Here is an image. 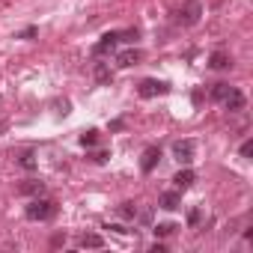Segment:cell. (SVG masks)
Returning <instances> with one entry per match:
<instances>
[{
  "label": "cell",
  "mask_w": 253,
  "mask_h": 253,
  "mask_svg": "<svg viewBox=\"0 0 253 253\" xmlns=\"http://www.w3.org/2000/svg\"><path fill=\"white\" fill-rule=\"evenodd\" d=\"M229 89H232L229 84H214V89H211V98H214V101H223Z\"/></svg>",
  "instance_id": "obj_14"
},
{
  "label": "cell",
  "mask_w": 253,
  "mask_h": 253,
  "mask_svg": "<svg viewBox=\"0 0 253 253\" xmlns=\"http://www.w3.org/2000/svg\"><path fill=\"white\" fill-rule=\"evenodd\" d=\"M173 229H179V226H176V223H158V226H155V235H161V238H164V235H170Z\"/></svg>",
  "instance_id": "obj_18"
},
{
  "label": "cell",
  "mask_w": 253,
  "mask_h": 253,
  "mask_svg": "<svg viewBox=\"0 0 253 253\" xmlns=\"http://www.w3.org/2000/svg\"><path fill=\"white\" fill-rule=\"evenodd\" d=\"M6 131V122H0V134H3Z\"/></svg>",
  "instance_id": "obj_25"
},
{
  "label": "cell",
  "mask_w": 253,
  "mask_h": 253,
  "mask_svg": "<svg viewBox=\"0 0 253 253\" xmlns=\"http://www.w3.org/2000/svg\"><path fill=\"white\" fill-rule=\"evenodd\" d=\"M33 36H36V27H27V30H24L18 39H33Z\"/></svg>",
  "instance_id": "obj_24"
},
{
  "label": "cell",
  "mask_w": 253,
  "mask_h": 253,
  "mask_svg": "<svg viewBox=\"0 0 253 253\" xmlns=\"http://www.w3.org/2000/svg\"><path fill=\"white\" fill-rule=\"evenodd\" d=\"M173 155H176L179 164H191L194 161V140H179L173 146Z\"/></svg>",
  "instance_id": "obj_4"
},
{
  "label": "cell",
  "mask_w": 253,
  "mask_h": 253,
  "mask_svg": "<svg viewBox=\"0 0 253 253\" xmlns=\"http://www.w3.org/2000/svg\"><path fill=\"white\" fill-rule=\"evenodd\" d=\"M158 206L167 209V211H176V209L182 206V194H179V191H164V194L158 197Z\"/></svg>",
  "instance_id": "obj_5"
},
{
  "label": "cell",
  "mask_w": 253,
  "mask_h": 253,
  "mask_svg": "<svg viewBox=\"0 0 253 253\" xmlns=\"http://www.w3.org/2000/svg\"><path fill=\"white\" fill-rule=\"evenodd\" d=\"M116 42H119V33H104V36H101V42L95 45V54H107V51H113V48H116Z\"/></svg>",
  "instance_id": "obj_9"
},
{
  "label": "cell",
  "mask_w": 253,
  "mask_h": 253,
  "mask_svg": "<svg viewBox=\"0 0 253 253\" xmlns=\"http://www.w3.org/2000/svg\"><path fill=\"white\" fill-rule=\"evenodd\" d=\"M137 39V30H122L119 33V42H134Z\"/></svg>",
  "instance_id": "obj_20"
},
{
  "label": "cell",
  "mask_w": 253,
  "mask_h": 253,
  "mask_svg": "<svg viewBox=\"0 0 253 253\" xmlns=\"http://www.w3.org/2000/svg\"><path fill=\"white\" fill-rule=\"evenodd\" d=\"M119 214L131 220V217H137V206H134V203H122V206H119Z\"/></svg>",
  "instance_id": "obj_15"
},
{
  "label": "cell",
  "mask_w": 253,
  "mask_h": 253,
  "mask_svg": "<svg viewBox=\"0 0 253 253\" xmlns=\"http://www.w3.org/2000/svg\"><path fill=\"white\" fill-rule=\"evenodd\" d=\"M140 57H143V54L131 48V51H122V54L116 57V63H119L122 69H128V66H134V63H140Z\"/></svg>",
  "instance_id": "obj_11"
},
{
  "label": "cell",
  "mask_w": 253,
  "mask_h": 253,
  "mask_svg": "<svg viewBox=\"0 0 253 253\" xmlns=\"http://www.w3.org/2000/svg\"><path fill=\"white\" fill-rule=\"evenodd\" d=\"M164 92H170V86L164 84V81H143L140 84V98H155V95H164Z\"/></svg>",
  "instance_id": "obj_3"
},
{
  "label": "cell",
  "mask_w": 253,
  "mask_h": 253,
  "mask_svg": "<svg viewBox=\"0 0 253 253\" xmlns=\"http://www.w3.org/2000/svg\"><path fill=\"white\" fill-rule=\"evenodd\" d=\"M200 217H203V214H200V209H191V211H188V223H191V226H197V223H200Z\"/></svg>",
  "instance_id": "obj_21"
},
{
  "label": "cell",
  "mask_w": 253,
  "mask_h": 253,
  "mask_svg": "<svg viewBox=\"0 0 253 253\" xmlns=\"http://www.w3.org/2000/svg\"><path fill=\"white\" fill-rule=\"evenodd\" d=\"M223 104H226V110H232V113H235V110H244V92L232 86V89L226 92V98H223Z\"/></svg>",
  "instance_id": "obj_6"
},
{
  "label": "cell",
  "mask_w": 253,
  "mask_h": 253,
  "mask_svg": "<svg viewBox=\"0 0 253 253\" xmlns=\"http://www.w3.org/2000/svg\"><path fill=\"white\" fill-rule=\"evenodd\" d=\"M107 158H110V155H107V152H95V155H92V161H95V164H104V161H107Z\"/></svg>",
  "instance_id": "obj_23"
},
{
  "label": "cell",
  "mask_w": 253,
  "mask_h": 253,
  "mask_svg": "<svg viewBox=\"0 0 253 253\" xmlns=\"http://www.w3.org/2000/svg\"><path fill=\"white\" fill-rule=\"evenodd\" d=\"M81 143H84V146H95V143H98V131H86V134H81Z\"/></svg>",
  "instance_id": "obj_17"
},
{
  "label": "cell",
  "mask_w": 253,
  "mask_h": 253,
  "mask_svg": "<svg viewBox=\"0 0 253 253\" xmlns=\"http://www.w3.org/2000/svg\"><path fill=\"white\" fill-rule=\"evenodd\" d=\"M104 244V238L98 235V232H86L84 238H81V247H89V250H95V247H101Z\"/></svg>",
  "instance_id": "obj_12"
},
{
  "label": "cell",
  "mask_w": 253,
  "mask_h": 253,
  "mask_svg": "<svg viewBox=\"0 0 253 253\" xmlns=\"http://www.w3.org/2000/svg\"><path fill=\"white\" fill-rule=\"evenodd\" d=\"M18 191H21V194H42V191H45V185H42V182H36V179H30V182H24Z\"/></svg>",
  "instance_id": "obj_13"
},
{
  "label": "cell",
  "mask_w": 253,
  "mask_h": 253,
  "mask_svg": "<svg viewBox=\"0 0 253 253\" xmlns=\"http://www.w3.org/2000/svg\"><path fill=\"white\" fill-rule=\"evenodd\" d=\"M209 66L220 72V69H229V66H232V60H229V54H226V51H214V54L209 57Z\"/></svg>",
  "instance_id": "obj_10"
},
{
  "label": "cell",
  "mask_w": 253,
  "mask_h": 253,
  "mask_svg": "<svg viewBox=\"0 0 253 253\" xmlns=\"http://www.w3.org/2000/svg\"><path fill=\"white\" fill-rule=\"evenodd\" d=\"M21 167H27V170H36V155H33V152H27V155L21 158Z\"/></svg>",
  "instance_id": "obj_19"
},
{
  "label": "cell",
  "mask_w": 253,
  "mask_h": 253,
  "mask_svg": "<svg viewBox=\"0 0 253 253\" xmlns=\"http://www.w3.org/2000/svg\"><path fill=\"white\" fill-rule=\"evenodd\" d=\"M95 81H101V84H104V81H110V69H107L104 63H98V66H95Z\"/></svg>",
  "instance_id": "obj_16"
},
{
  "label": "cell",
  "mask_w": 253,
  "mask_h": 253,
  "mask_svg": "<svg viewBox=\"0 0 253 253\" xmlns=\"http://www.w3.org/2000/svg\"><path fill=\"white\" fill-rule=\"evenodd\" d=\"M57 214V203L54 200H33L27 206V217L30 220H51Z\"/></svg>",
  "instance_id": "obj_1"
},
{
  "label": "cell",
  "mask_w": 253,
  "mask_h": 253,
  "mask_svg": "<svg viewBox=\"0 0 253 253\" xmlns=\"http://www.w3.org/2000/svg\"><path fill=\"white\" fill-rule=\"evenodd\" d=\"M158 158H161V149H155V146H149V149L143 152V161H140V170H143V173H152V170H155V164H158Z\"/></svg>",
  "instance_id": "obj_7"
},
{
  "label": "cell",
  "mask_w": 253,
  "mask_h": 253,
  "mask_svg": "<svg viewBox=\"0 0 253 253\" xmlns=\"http://www.w3.org/2000/svg\"><path fill=\"white\" fill-rule=\"evenodd\" d=\"M200 15H203V6H200V0H188V3L179 9V21H182L185 27L197 24V21H200Z\"/></svg>",
  "instance_id": "obj_2"
},
{
  "label": "cell",
  "mask_w": 253,
  "mask_h": 253,
  "mask_svg": "<svg viewBox=\"0 0 253 253\" xmlns=\"http://www.w3.org/2000/svg\"><path fill=\"white\" fill-rule=\"evenodd\" d=\"M241 155H244V158H250V155H253V140L241 143Z\"/></svg>",
  "instance_id": "obj_22"
},
{
  "label": "cell",
  "mask_w": 253,
  "mask_h": 253,
  "mask_svg": "<svg viewBox=\"0 0 253 253\" xmlns=\"http://www.w3.org/2000/svg\"><path fill=\"white\" fill-rule=\"evenodd\" d=\"M194 179H197V176H194V170H188V167H185V170H179V173H176V179H173V182H176V191H188V188L194 185Z\"/></svg>",
  "instance_id": "obj_8"
}]
</instances>
